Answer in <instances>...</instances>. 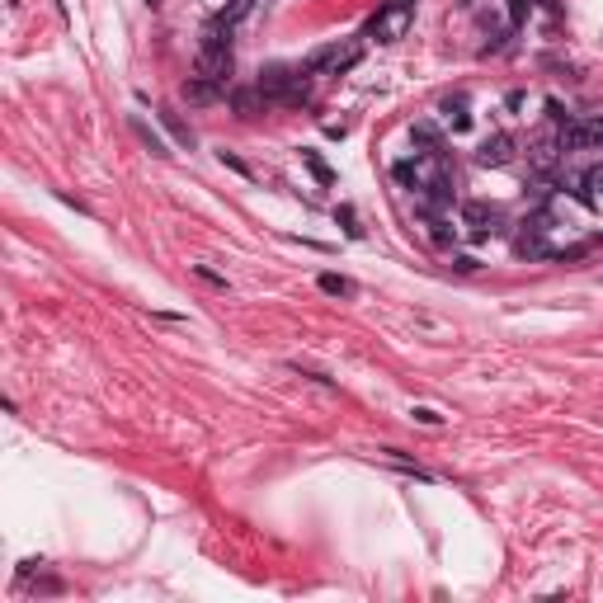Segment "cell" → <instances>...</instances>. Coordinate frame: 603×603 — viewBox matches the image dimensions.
<instances>
[{"instance_id":"6da1fadb","label":"cell","mask_w":603,"mask_h":603,"mask_svg":"<svg viewBox=\"0 0 603 603\" xmlns=\"http://www.w3.org/2000/svg\"><path fill=\"white\" fill-rule=\"evenodd\" d=\"M231 28H217L212 24L208 33H203V43H198V76L217 80V85H226V76H231V38H226Z\"/></svg>"},{"instance_id":"7a4b0ae2","label":"cell","mask_w":603,"mask_h":603,"mask_svg":"<svg viewBox=\"0 0 603 603\" xmlns=\"http://www.w3.org/2000/svg\"><path fill=\"white\" fill-rule=\"evenodd\" d=\"M410 19H415V5H406V0H387V5L372 14L367 33H372L377 43H396V38H406Z\"/></svg>"},{"instance_id":"3957f363","label":"cell","mask_w":603,"mask_h":603,"mask_svg":"<svg viewBox=\"0 0 603 603\" xmlns=\"http://www.w3.org/2000/svg\"><path fill=\"white\" fill-rule=\"evenodd\" d=\"M358 57H363V48L358 43H335V48H321V52H311L306 62H302V71L306 76H316V71H330V76H340V71H349V66H358Z\"/></svg>"},{"instance_id":"277c9868","label":"cell","mask_w":603,"mask_h":603,"mask_svg":"<svg viewBox=\"0 0 603 603\" xmlns=\"http://www.w3.org/2000/svg\"><path fill=\"white\" fill-rule=\"evenodd\" d=\"M556 142H561L565 156L570 151H603V118H570Z\"/></svg>"},{"instance_id":"5b68a950","label":"cell","mask_w":603,"mask_h":603,"mask_svg":"<svg viewBox=\"0 0 603 603\" xmlns=\"http://www.w3.org/2000/svg\"><path fill=\"white\" fill-rule=\"evenodd\" d=\"M462 226H467L476 240H485L490 231H499V212L485 208V203H467V208H462Z\"/></svg>"},{"instance_id":"8992f818","label":"cell","mask_w":603,"mask_h":603,"mask_svg":"<svg viewBox=\"0 0 603 603\" xmlns=\"http://www.w3.org/2000/svg\"><path fill=\"white\" fill-rule=\"evenodd\" d=\"M476 160H481V165H509V160H514V142L504 137V132H495V137H485V142H481Z\"/></svg>"},{"instance_id":"52a82bcc","label":"cell","mask_w":603,"mask_h":603,"mask_svg":"<svg viewBox=\"0 0 603 603\" xmlns=\"http://www.w3.org/2000/svg\"><path fill=\"white\" fill-rule=\"evenodd\" d=\"M179 94L189 99V104H212V99L222 94V85H217V80H208V76H198V71H194V76H189V80L179 85Z\"/></svg>"},{"instance_id":"ba28073f","label":"cell","mask_w":603,"mask_h":603,"mask_svg":"<svg viewBox=\"0 0 603 603\" xmlns=\"http://www.w3.org/2000/svg\"><path fill=\"white\" fill-rule=\"evenodd\" d=\"M316 288L326 292V297H358V283L354 278H344V274H321L316 278Z\"/></svg>"},{"instance_id":"9c48e42d","label":"cell","mask_w":603,"mask_h":603,"mask_svg":"<svg viewBox=\"0 0 603 603\" xmlns=\"http://www.w3.org/2000/svg\"><path fill=\"white\" fill-rule=\"evenodd\" d=\"M438 114H443V123L453 132H467L472 128V114H467V99H443V109H438Z\"/></svg>"},{"instance_id":"30bf717a","label":"cell","mask_w":603,"mask_h":603,"mask_svg":"<svg viewBox=\"0 0 603 603\" xmlns=\"http://www.w3.org/2000/svg\"><path fill=\"white\" fill-rule=\"evenodd\" d=\"M528 160H533V170H542L547 175L556 160H561V142H538L533 151H528Z\"/></svg>"},{"instance_id":"8fae6325","label":"cell","mask_w":603,"mask_h":603,"mask_svg":"<svg viewBox=\"0 0 603 603\" xmlns=\"http://www.w3.org/2000/svg\"><path fill=\"white\" fill-rule=\"evenodd\" d=\"M250 10H255V0H231V5H226V10L217 14V19H212V24H217V28H236Z\"/></svg>"},{"instance_id":"7c38bea8","label":"cell","mask_w":603,"mask_h":603,"mask_svg":"<svg viewBox=\"0 0 603 603\" xmlns=\"http://www.w3.org/2000/svg\"><path fill=\"white\" fill-rule=\"evenodd\" d=\"M160 123L170 128V137L179 146H194V132H189V123H179V114H170V109H160Z\"/></svg>"},{"instance_id":"4fadbf2b","label":"cell","mask_w":603,"mask_h":603,"mask_svg":"<svg viewBox=\"0 0 603 603\" xmlns=\"http://www.w3.org/2000/svg\"><path fill=\"white\" fill-rule=\"evenodd\" d=\"M132 132H137V137H142V142L151 146V156H170V146L160 142V137H156V132H151V128H146L142 118H132Z\"/></svg>"},{"instance_id":"5bb4252c","label":"cell","mask_w":603,"mask_h":603,"mask_svg":"<svg viewBox=\"0 0 603 603\" xmlns=\"http://www.w3.org/2000/svg\"><path fill=\"white\" fill-rule=\"evenodd\" d=\"M410 137H415V146H420V151H443V146H438V132H433L429 123H415V128H410Z\"/></svg>"},{"instance_id":"9a60e30c","label":"cell","mask_w":603,"mask_h":603,"mask_svg":"<svg viewBox=\"0 0 603 603\" xmlns=\"http://www.w3.org/2000/svg\"><path fill=\"white\" fill-rule=\"evenodd\" d=\"M599 194H603V165H594V170L585 175V189H580V203H594Z\"/></svg>"},{"instance_id":"2e32d148","label":"cell","mask_w":603,"mask_h":603,"mask_svg":"<svg viewBox=\"0 0 603 603\" xmlns=\"http://www.w3.org/2000/svg\"><path fill=\"white\" fill-rule=\"evenodd\" d=\"M302 160H306V170H311L321 184H335V170H330V165H326L321 156H316V151H302Z\"/></svg>"},{"instance_id":"e0dca14e","label":"cell","mask_w":603,"mask_h":603,"mask_svg":"<svg viewBox=\"0 0 603 603\" xmlns=\"http://www.w3.org/2000/svg\"><path fill=\"white\" fill-rule=\"evenodd\" d=\"M335 217H340V222H344V231H349V236H354V240H363V226H358V212L349 208V203H344V208L335 212Z\"/></svg>"},{"instance_id":"ac0fdd59","label":"cell","mask_w":603,"mask_h":603,"mask_svg":"<svg viewBox=\"0 0 603 603\" xmlns=\"http://www.w3.org/2000/svg\"><path fill=\"white\" fill-rule=\"evenodd\" d=\"M231 104H236L240 114H255V104H260V94H250V90H236V94H231Z\"/></svg>"},{"instance_id":"d6986e66","label":"cell","mask_w":603,"mask_h":603,"mask_svg":"<svg viewBox=\"0 0 603 603\" xmlns=\"http://www.w3.org/2000/svg\"><path fill=\"white\" fill-rule=\"evenodd\" d=\"M410 415H415L420 424H443V415H438V410H429V406H415Z\"/></svg>"},{"instance_id":"ffe728a7","label":"cell","mask_w":603,"mask_h":603,"mask_svg":"<svg viewBox=\"0 0 603 603\" xmlns=\"http://www.w3.org/2000/svg\"><path fill=\"white\" fill-rule=\"evenodd\" d=\"M198 278H203V283H212V288H226V278H222V274H212L208 264H198Z\"/></svg>"},{"instance_id":"44dd1931","label":"cell","mask_w":603,"mask_h":603,"mask_svg":"<svg viewBox=\"0 0 603 603\" xmlns=\"http://www.w3.org/2000/svg\"><path fill=\"white\" fill-rule=\"evenodd\" d=\"M222 165H231V170H236V175H250V165H245V160H240V156H231V151H222Z\"/></svg>"},{"instance_id":"7402d4cb","label":"cell","mask_w":603,"mask_h":603,"mask_svg":"<svg viewBox=\"0 0 603 603\" xmlns=\"http://www.w3.org/2000/svg\"><path fill=\"white\" fill-rule=\"evenodd\" d=\"M146 5H160V0H146Z\"/></svg>"}]
</instances>
